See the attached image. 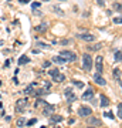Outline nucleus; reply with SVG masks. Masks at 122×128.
I'll return each mask as SVG.
<instances>
[{"label":"nucleus","instance_id":"nucleus-1","mask_svg":"<svg viewBox=\"0 0 122 128\" xmlns=\"http://www.w3.org/2000/svg\"><path fill=\"white\" fill-rule=\"evenodd\" d=\"M82 68L85 71H91V68H92V57L87 53L82 56Z\"/></svg>","mask_w":122,"mask_h":128},{"label":"nucleus","instance_id":"nucleus-11","mask_svg":"<svg viewBox=\"0 0 122 128\" xmlns=\"http://www.w3.org/2000/svg\"><path fill=\"white\" fill-rule=\"evenodd\" d=\"M94 81L97 82V84H100V86H105V84H107V81H105L104 78H102V77L100 76V73L95 74V76H94Z\"/></svg>","mask_w":122,"mask_h":128},{"label":"nucleus","instance_id":"nucleus-24","mask_svg":"<svg viewBox=\"0 0 122 128\" xmlns=\"http://www.w3.org/2000/svg\"><path fill=\"white\" fill-rule=\"evenodd\" d=\"M118 117L122 120V102L119 105H118Z\"/></svg>","mask_w":122,"mask_h":128},{"label":"nucleus","instance_id":"nucleus-39","mask_svg":"<svg viewBox=\"0 0 122 128\" xmlns=\"http://www.w3.org/2000/svg\"><path fill=\"white\" fill-rule=\"evenodd\" d=\"M0 86H1V81H0Z\"/></svg>","mask_w":122,"mask_h":128},{"label":"nucleus","instance_id":"nucleus-28","mask_svg":"<svg viewBox=\"0 0 122 128\" xmlns=\"http://www.w3.org/2000/svg\"><path fill=\"white\" fill-rule=\"evenodd\" d=\"M45 104H47L45 101H43V100H37V102H36V107H40V105H43V107H44Z\"/></svg>","mask_w":122,"mask_h":128},{"label":"nucleus","instance_id":"nucleus-15","mask_svg":"<svg viewBox=\"0 0 122 128\" xmlns=\"http://www.w3.org/2000/svg\"><path fill=\"white\" fill-rule=\"evenodd\" d=\"M53 81H55V82H61V81H65V76L64 74H55L54 77H53Z\"/></svg>","mask_w":122,"mask_h":128},{"label":"nucleus","instance_id":"nucleus-27","mask_svg":"<svg viewBox=\"0 0 122 128\" xmlns=\"http://www.w3.org/2000/svg\"><path fill=\"white\" fill-rule=\"evenodd\" d=\"M104 115L107 117V118H109V120H114V114L111 112V111H107V112H105Z\"/></svg>","mask_w":122,"mask_h":128},{"label":"nucleus","instance_id":"nucleus-8","mask_svg":"<svg viewBox=\"0 0 122 128\" xmlns=\"http://www.w3.org/2000/svg\"><path fill=\"white\" fill-rule=\"evenodd\" d=\"M87 124H88V125H95V127H98V125H101V121L97 118V117H91V115H88Z\"/></svg>","mask_w":122,"mask_h":128},{"label":"nucleus","instance_id":"nucleus-31","mask_svg":"<svg viewBox=\"0 0 122 128\" xmlns=\"http://www.w3.org/2000/svg\"><path fill=\"white\" fill-rule=\"evenodd\" d=\"M33 9H37V7H38V6H41V3H38V2H36V3H33Z\"/></svg>","mask_w":122,"mask_h":128},{"label":"nucleus","instance_id":"nucleus-13","mask_svg":"<svg viewBox=\"0 0 122 128\" xmlns=\"http://www.w3.org/2000/svg\"><path fill=\"white\" fill-rule=\"evenodd\" d=\"M53 61H54V63H57V64H65L67 63V60L64 58L63 56H55V57H53Z\"/></svg>","mask_w":122,"mask_h":128},{"label":"nucleus","instance_id":"nucleus-30","mask_svg":"<svg viewBox=\"0 0 122 128\" xmlns=\"http://www.w3.org/2000/svg\"><path fill=\"white\" fill-rule=\"evenodd\" d=\"M114 23L121 24V23H122V17H115V18H114Z\"/></svg>","mask_w":122,"mask_h":128},{"label":"nucleus","instance_id":"nucleus-23","mask_svg":"<svg viewBox=\"0 0 122 128\" xmlns=\"http://www.w3.org/2000/svg\"><path fill=\"white\" fill-rule=\"evenodd\" d=\"M72 84H74V86H77L78 88H82V87H84V84H82L81 81H77V80H74V81H72Z\"/></svg>","mask_w":122,"mask_h":128},{"label":"nucleus","instance_id":"nucleus-35","mask_svg":"<svg viewBox=\"0 0 122 128\" xmlns=\"http://www.w3.org/2000/svg\"><path fill=\"white\" fill-rule=\"evenodd\" d=\"M9 66H10V60H7V61L4 63V67H9Z\"/></svg>","mask_w":122,"mask_h":128},{"label":"nucleus","instance_id":"nucleus-7","mask_svg":"<svg viewBox=\"0 0 122 128\" xmlns=\"http://www.w3.org/2000/svg\"><path fill=\"white\" fill-rule=\"evenodd\" d=\"M53 112H54V105H53V104H48V102H47V104L44 105V110H43V114L48 117V115H51Z\"/></svg>","mask_w":122,"mask_h":128},{"label":"nucleus","instance_id":"nucleus-34","mask_svg":"<svg viewBox=\"0 0 122 128\" xmlns=\"http://www.w3.org/2000/svg\"><path fill=\"white\" fill-rule=\"evenodd\" d=\"M18 2H20V3H30L31 0H18Z\"/></svg>","mask_w":122,"mask_h":128},{"label":"nucleus","instance_id":"nucleus-38","mask_svg":"<svg viewBox=\"0 0 122 128\" xmlns=\"http://www.w3.org/2000/svg\"><path fill=\"white\" fill-rule=\"evenodd\" d=\"M60 2H65V0H60Z\"/></svg>","mask_w":122,"mask_h":128},{"label":"nucleus","instance_id":"nucleus-17","mask_svg":"<svg viewBox=\"0 0 122 128\" xmlns=\"http://www.w3.org/2000/svg\"><path fill=\"white\" fill-rule=\"evenodd\" d=\"M34 86H36V84H31V86H28V87L24 90V92H26L27 96H30V94H34Z\"/></svg>","mask_w":122,"mask_h":128},{"label":"nucleus","instance_id":"nucleus-3","mask_svg":"<svg viewBox=\"0 0 122 128\" xmlns=\"http://www.w3.org/2000/svg\"><path fill=\"white\" fill-rule=\"evenodd\" d=\"M95 67L98 70V73H102L104 71V57L102 56H98L97 58H95Z\"/></svg>","mask_w":122,"mask_h":128},{"label":"nucleus","instance_id":"nucleus-14","mask_svg":"<svg viewBox=\"0 0 122 128\" xmlns=\"http://www.w3.org/2000/svg\"><path fill=\"white\" fill-rule=\"evenodd\" d=\"M80 38H82L84 41H94L95 40V36H92V34H80Z\"/></svg>","mask_w":122,"mask_h":128},{"label":"nucleus","instance_id":"nucleus-26","mask_svg":"<svg viewBox=\"0 0 122 128\" xmlns=\"http://www.w3.org/2000/svg\"><path fill=\"white\" fill-rule=\"evenodd\" d=\"M36 122H37V120L33 118V120H30V121H26V125H28V127H30V125H34Z\"/></svg>","mask_w":122,"mask_h":128},{"label":"nucleus","instance_id":"nucleus-16","mask_svg":"<svg viewBox=\"0 0 122 128\" xmlns=\"http://www.w3.org/2000/svg\"><path fill=\"white\" fill-rule=\"evenodd\" d=\"M61 121H63V117H61V115H53L50 118L51 124H57V122H61Z\"/></svg>","mask_w":122,"mask_h":128},{"label":"nucleus","instance_id":"nucleus-32","mask_svg":"<svg viewBox=\"0 0 122 128\" xmlns=\"http://www.w3.org/2000/svg\"><path fill=\"white\" fill-rule=\"evenodd\" d=\"M115 9L121 12V10H122V4H118V3H115Z\"/></svg>","mask_w":122,"mask_h":128},{"label":"nucleus","instance_id":"nucleus-22","mask_svg":"<svg viewBox=\"0 0 122 128\" xmlns=\"http://www.w3.org/2000/svg\"><path fill=\"white\" fill-rule=\"evenodd\" d=\"M58 73H60V71H58V68H51L50 71H48V74H50L51 77H54L55 74H58Z\"/></svg>","mask_w":122,"mask_h":128},{"label":"nucleus","instance_id":"nucleus-19","mask_svg":"<svg viewBox=\"0 0 122 128\" xmlns=\"http://www.w3.org/2000/svg\"><path fill=\"white\" fill-rule=\"evenodd\" d=\"M51 9H53V12H55V13L58 14V16H63V14H64V12L60 9V7H57V6H53Z\"/></svg>","mask_w":122,"mask_h":128},{"label":"nucleus","instance_id":"nucleus-29","mask_svg":"<svg viewBox=\"0 0 122 128\" xmlns=\"http://www.w3.org/2000/svg\"><path fill=\"white\" fill-rule=\"evenodd\" d=\"M114 74H115V77L119 80L121 78V74H119V68H114Z\"/></svg>","mask_w":122,"mask_h":128},{"label":"nucleus","instance_id":"nucleus-9","mask_svg":"<svg viewBox=\"0 0 122 128\" xmlns=\"http://www.w3.org/2000/svg\"><path fill=\"white\" fill-rule=\"evenodd\" d=\"M100 98H101V107H108L111 102H109V98L105 94H100Z\"/></svg>","mask_w":122,"mask_h":128},{"label":"nucleus","instance_id":"nucleus-2","mask_svg":"<svg viewBox=\"0 0 122 128\" xmlns=\"http://www.w3.org/2000/svg\"><path fill=\"white\" fill-rule=\"evenodd\" d=\"M60 56H63L67 61H75L77 60V54L74 51H70V50H63L60 53Z\"/></svg>","mask_w":122,"mask_h":128},{"label":"nucleus","instance_id":"nucleus-4","mask_svg":"<svg viewBox=\"0 0 122 128\" xmlns=\"http://www.w3.org/2000/svg\"><path fill=\"white\" fill-rule=\"evenodd\" d=\"M64 94H65V97H67V101H68V102H74V101H77V96L72 92L71 88H65Z\"/></svg>","mask_w":122,"mask_h":128},{"label":"nucleus","instance_id":"nucleus-10","mask_svg":"<svg viewBox=\"0 0 122 128\" xmlns=\"http://www.w3.org/2000/svg\"><path fill=\"white\" fill-rule=\"evenodd\" d=\"M94 97V90L92 88H88L84 94H82V100H91Z\"/></svg>","mask_w":122,"mask_h":128},{"label":"nucleus","instance_id":"nucleus-33","mask_svg":"<svg viewBox=\"0 0 122 128\" xmlns=\"http://www.w3.org/2000/svg\"><path fill=\"white\" fill-rule=\"evenodd\" d=\"M97 2H98V4H100V6H104V4H105L104 0H97Z\"/></svg>","mask_w":122,"mask_h":128},{"label":"nucleus","instance_id":"nucleus-6","mask_svg":"<svg viewBox=\"0 0 122 128\" xmlns=\"http://www.w3.org/2000/svg\"><path fill=\"white\" fill-rule=\"evenodd\" d=\"M26 105H27V100H26V98H21V100H18L17 102H16V110H17L18 112H21V111H24Z\"/></svg>","mask_w":122,"mask_h":128},{"label":"nucleus","instance_id":"nucleus-21","mask_svg":"<svg viewBox=\"0 0 122 128\" xmlns=\"http://www.w3.org/2000/svg\"><path fill=\"white\" fill-rule=\"evenodd\" d=\"M23 125H26V120L21 117V118L17 120V127H23Z\"/></svg>","mask_w":122,"mask_h":128},{"label":"nucleus","instance_id":"nucleus-37","mask_svg":"<svg viewBox=\"0 0 122 128\" xmlns=\"http://www.w3.org/2000/svg\"><path fill=\"white\" fill-rule=\"evenodd\" d=\"M41 2H48V0H41Z\"/></svg>","mask_w":122,"mask_h":128},{"label":"nucleus","instance_id":"nucleus-36","mask_svg":"<svg viewBox=\"0 0 122 128\" xmlns=\"http://www.w3.org/2000/svg\"><path fill=\"white\" fill-rule=\"evenodd\" d=\"M118 81H119V86H121V87H122V81H121V78H119V80H118Z\"/></svg>","mask_w":122,"mask_h":128},{"label":"nucleus","instance_id":"nucleus-18","mask_svg":"<svg viewBox=\"0 0 122 128\" xmlns=\"http://www.w3.org/2000/svg\"><path fill=\"white\" fill-rule=\"evenodd\" d=\"M47 30V23H41V26H37V32L44 33Z\"/></svg>","mask_w":122,"mask_h":128},{"label":"nucleus","instance_id":"nucleus-20","mask_svg":"<svg viewBox=\"0 0 122 128\" xmlns=\"http://www.w3.org/2000/svg\"><path fill=\"white\" fill-rule=\"evenodd\" d=\"M115 60H117V61H122V50L115 53Z\"/></svg>","mask_w":122,"mask_h":128},{"label":"nucleus","instance_id":"nucleus-5","mask_svg":"<svg viewBox=\"0 0 122 128\" xmlns=\"http://www.w3.org/2000/svg\"><path fill=\"white\" fill-rule=\"evenodd\" d=\"M91 114H92V110H91L90 107H87V105H82L78 110V115H81V117H88Z\"/></svg>","mask_w":122,"mask_h":128},{"label":"nucleus","instance_id":"nucleus-12","mask_svg":"<svg viewBox=\"0 0 122 128\" xmlns=\"http://www.w3.org/2000/svg\"><path fill=\"white\" fill-rule=\"evenodd\" d=\"M27 63H30V58H28L26 54H23L21 57L17 60V64H18V66H24V64H27Z\"/></svg>","mask_w":122,"mask_h":128},{"label":"nucleus","instance_id":"nucleus-25","mask_svg":"<svg viewBox=\"0 0 122 128\" xmlns=\"http://www.w3.org/2000/svg\"><path fill=\"white\" fill-rule=\"evenodd\" d=\"M101 47H102V44H101V43H98V44H95V46H91L90 48H91V50H100Z\"/></svg>","mask_w":122,"mask_h":128}]
</instances>
